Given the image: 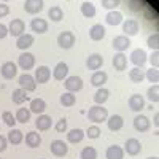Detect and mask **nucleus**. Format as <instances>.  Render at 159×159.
I'll return each instance as SVG.
<instances>
[{
  "label": "nucleus",
  "instance_id": "obj_1",
  "mask_svg": "<svg viewBox=\"0 0 159 159\" xmlns=\"http://www.w3.org/2000/svg\"><path fill=\"white\" fill-rule=\"evenodd\" d=\"M107 118H108V111L107 108H103L102 105H94V107H91L89 111H88V119L92 123H103V121H107Z\"/></svg>",
  "mask_w": 159,
  "mask_h": 159
},
{
  "label": "nucleus",
  "instance_id": "obj_2",
  "mask_svg": "<svg viewBox=\"0 0 159 159\" xmlns=\"http://www.w3.org/2000/svg\"><path fill=\"white\" fill-rule=\"evenodd\" d=\"M18 83H19L21 89H24L25 92H32V91L37 89V81H35V78H34L32 75H29V73L21 75L19 80H18Z\"/></svg>",
  "mask_w": 159,
  "mask_h": 159
},
{
  "label": "nucleus",
  "instance_id": "obj_3",
  "mask_svg": "<svg viewBox=\"0 0 159 159\" xmlns=\"http://www.w3.org/2000/svg\"><path fill=\"white\" fill-rule=\"evenodd\" d=\"M64 86L67 92H78L83 89V80L80 76H67L64 81Z\"/></svg>",
  "mask_w": 159,
  "mask_h": 159
},
{
  "label": "nucleus",
  "instance_id": "obj_4",
  "mask_svg": "<svg viewBox=\"0 0 159 159\" xmlns=\"http://www.w3.org/2000/svg\"><path fill=\"white\" fill-rule=\"evenodd\" d=\"M57 45L62 49H70L75 45V35L72 32H61L57 37Z\"/></svg>",
  "mask_w": 159,
  "mask_h": 159
},
{
  "label": "nucleus",
  "instance_id": "obj_5",
  "mask_svg": "<svg viewBox=\"0 0 159 159\" xmlns=\"http://www.w3.org/2000/svg\"><path fill=\"white\" fill-rule=\"evenodd\" d=\"M24 30H25V24L22 19H13L10 22V27H8V35L11 37H21L24 35Z\"/></svg>",
  "mask_w": 159,
  "mask_h": 159
},
{
  "label": "nucleus",
  "instance_id": "obj_6",
  "mask_svg": "<svg viewBox=\"0 0 159 159\" xmlns=\"http://www.w3.org/2000/svg\"><path fill=\"white\" fill-rule=\"evenodd\" d=\"M49 150L51 153L57 156V157H62L69 153V147H67V143H64L62 140H54V142H51L49 145Z\"/></svg>",
  "mask_w": 159,
  "mask_h": 159
},
{
  "label": "nucleus",
  "instance_id": "obj_7",
  "mask_svg": "<svg viewBox=\"0 0 159 159\" xmlns=\"http://www.w3.org/2000/svg\"><path fill=\"white\" fill-rule=\"evenodd\" d=\"M18 65L22 70H30L35 65V56L30 54V52H22L18 57Z\"/></svg>",
  "mask_w": 159,
  "mask_h": 159
},
{
  "label": "nucleus",
  "instance_id": "obj_8",
  "mask_svg": "<svg viewBox=\"0 0 159 159\" xmlns=\"http://www.w3.org/2000/svg\"><path fill=\"white\" fill-rule=\"evenodd\" d=\"M124 151L129 156H137L142 151V143L137 139H127L124 143Z\"/></svg>",
  "mask_w": 159,
  "mask_h": 159
},
{
  "label": "nucleus",
  "instance_id": "obj_9",
  "mask_svg": "<svg viewBox=\"0 0 159 159\" xmlns=\"http://www.w3.org/2000/svg\"><path fill=\"white\" fill-rule=\"evenodd\" d=\"M130 62L135 65V67H139V69H142L143 65H145V62H147V52H145L143 49H134L130 52Z\"/></svg>",
  "mask_w": 159,
  "mask_h": 159
},
{
  "label": "nucleus",
  "instance_id": "obj_10",
  "mask_svg": "<svg viewBox=\"0 0 159 159\" xmlns=\"http://www.w3.org/2000/svg\"><path fill=\"white\" fill-rule=\"evenodd\" d=\"M0 73H2V76L5 80H11L15 78L16 73H18V65L15 62H5L2 67H0Z\"/></svg>",
  "mask_w": 159,
  "mask_h": 159
},
{
  "label": "nucleus",
  "instance_id": "obj_11",
  "mask_svg": "<svg viewBox=\"0 0 159 159\" xmlns=\"http://www.w3.org/2000/svg\"><path fill=\"white\" fill-rule=\"evenodd\" d=\"M45 7L43 0H25L24 2V10L30 13V15H35V13H40Z\"/></svg>",
  "mask_w": 159,
  "mask_h": 159
},
{
  "label": "nucleus",
  "instance_id": "obj_12",
  "mask_svg": "<svg viewBox=\"0 0 159 159\" xmlns=\"http://www.w3.org/2000/svg\"><path fill=\"white\" fill-rule=\"evenodd\" d=\"M113 48L118 51V52H123V51H126L129 46H130V40H129V37H126V35H118V37H115L113 38Z\"/></svg>",
  "mask_w": 159,
  "mask_h": 159
},
{
  "label": "nucleus",
  "instance_id": "obj_13",
  "mask_svg": "<svg viewBox=\"0 0 159 159\" xmlns=\"http://www.w3.org/2000/svg\"><path fill=\"white\" fill-rule=\"evenodd\" d=\"M140 25L135 19H126L123 22V32L126 34V37H132V35H137L139 34Z\"/></svg>",
  "mask_w": 159,
  "mask_h": 159
},
{
  "label": "nucleus",
  "instance_id": "obj_14",
  "mask_svg": "<svg viewBox=\"0 0 159 159\" xmlns=\"http://www.w3.org/2000/svg\"><path fill=\"white\" fill-rule=\"evenodd\" d=\"M35 81L40 83V84H43V83H48V80L51 78V70L49 67H46V65H42V67H38L35 70Z\"/></svg>",
  "mask_w": 159,
  "mask_h": 159
},
{
  "label": "nucleus",
  "instance_id": "obj_15",
  "mask_svg": "<svg viewBox=\"0 0 159 159\" xmlns=\"http://www.w3.org/2000/svg\"><path fill=\"white\" fill-rule=\"evenodd\" d=\"M102 65H103V57H102L100 54H97V52L91 54V56L86 59V67H88L89 70H99Z\"/></svg>",
  "mask_w": 159,
  "mask_h": 159
},
{
  "label": "nucleus",
  "instance_id": "obj_16",
  "mask_svg": "<svg viewBox=\"0 0 159 159\" xmlns=\"http://www.w3.org/2000/svg\"><path fill=\"white\" fill-rule=\"evenodd\" d=\"M129 108L132 111H140L145 108V99L140 94H134L129 97Z\"/></svg>",
  "mask_w": 159,
  "mask_h": 159
},
{
  "label": "nucleus",
  "instance_id": "obj_17",
  "mask_svg": "<svg viewBox=\"0 0 159 159\" xmlns=\"http://www.w3.org/2000/svg\"><path fill=\"white\" fill-rule=\"evenodd\" d=\"M150 126H151V123H150V119L145 116V115H139V116L134 118V127H135V130L147 132L150 129Z\"/></svg>",
  "mask_w": 159,
  "mask_h": 159
},
{
  "label": "nucleus",
  "instance_id": "obj_18",
  "mask_svg": "<svg viewBox=\"0 0 159 159\" xmlns=\"http://www.w3.org/2000/svg\"><path fill=\"white\" fill-rule=\"evenodd\" d=\"M107 124H108V129H110V130L116 132V130H119V129H123L124 119H123V116H119V115H111V116L107 118Z\"/></svg>",
  "mask_w": 159,
  "mask_h": 159
},
{
  "label": "nucleus",
  "instance_id": "obj_19",
  "mask_svg": "<svg viewBox=\"0 0 159 159\" xmlns=\"http://www.w3.org/2000/svg\"><path fill=\"white\" fill-rule=\"evenodd\" d=\"M89 37H91V40H94V42H100V40L105 38V27L102 24H94L89 29Z\"/></svg>",
  "mask_w": 159,
  "mask_h": 159
},
{
  "label": "nucleus",
  "instance_id": "obj_20",
  "mask_svg": "<svg viewBox=\"0 0 159 159\" xmlns=\"http://www.w3.org/2000/svg\"><path fill=\"white\" fill-rule=\"evenodd\" d=\"M67 75H69V65L65 62H59L54 67V70H52V76H54L57 81H62L64 78H67Z\"/></svg>",
  "mask_w": 159,
  "mask_h": 159
},
{
  "label": "nucleus",
  "instance_id": "obj_21",
  "mask_svg": "<svg viewBox=\"0 0 159 159\" xmlns=\"http://www.w3.org/2000/svg\"><path fill=\"white\" fill-rule=\"evenodd\" d=\"M113 67H115V70H118V72H123V70L127 69V57L123 54V52H118V54H115V57H113Z\"/></svg>",
  "mask_w": 159,
  "mask_h": 159
},
{
  "label": "nucleus",
  "instance_id": "obj_22",
  "mask_svg": "<svg viewBox=\"0 0 159 159\" xmlns=\"http://www.w3.org/2000/svg\"><path fill=\"white\" fill-rule=\"evenodd\" d=\"M107 80H108V75L105 72H94L91 76V84L96 86V88H102L107 83Z\"/></svg>",
  "mask_w": 159,
  "mask_h": 159
},
{
  "label": "nucleus",
  "instance_id": "obj_23",
  "mask_svg": "<svg viewBox=\"0 0 159 159\" xmlns=\"http://www.w3.org/2000/svg\"><path fill=\"white\" fill-rule=\"evenodd\" d=\"M30 29L34 32H37V34H45L48 30V22L45 19H42V18H35L30 22Z\"/></svg>",
  "mask_w": 159,
  "mask_h": 159
},
{
  "label": "nucleus",
  "instance_id": "obj_24",
  "mask_svg": "<svg viewBox=\"0 0 159 159\" xmlns=\"http://www.w3.org/2000/svg\"><path fill=\"white\" fill-rule=\"evenodd\" d=\"M29 110H30V113L43 115V111L46 110V102H45L43 99H34V100H30Z\"/></svg>",
  "mask_w": 159,
  "mask_h": 159
},
{
  "label": "nucleus",
  "instance_id": "obj_25",
  "mask_svg": "<svg viewBox=\"0 0 159 159\" xmlns=\"http://www.w3.org/2000/svg\"><path fill=\"white\" fill-rule=\"evenodd\" d=\"M35 126H37L38 130H48L52 126V119L48 115H40L37 118V121H35Z\"/></svg>",
  "mask_w": 159,
  "mask_h": 159
},
{
  "label": "nucleus",
  "instance_id": "obj_26",
  "mask_svg": "<svg viewBox=\"0 0 159 159\" xmlns=\"http://www.w3.org/2000/svg\"><path fill=\"white\" fill-rule=\"evenodd\" d=\"M107 159H123L124 157V150L118 145H111V147L107 148V153H105Z\"/></svg>",
  "mask_w": 159,
  "mask_h": 159
},
{
  "label": "nucleus",
  "instance_id": "obj_27",
  "mask_svg": "<svg viewBox=\"0 0 159 159\" xmlns=\"http://www.w3.org/2000/svg\"><path fill=\"white\" fill-rule=\"evenodd\" d=\"M32 45H34V35H30V34H24L16 40V46L19 49H27Z\"/></svg>",
  "mask_w": 159,
  "mask_h": 159
},
{
  "label": "nucleus",
  "instance_id": "obj_28",
  "mask_svg": "<svg viewBox=\"0 0 159 159\" xmlns=\"http://www.w3.org/2000/svg\"><path fill=\"white\" fill-rule=\"evenodd\" d=\"M25 143H27V147L30 148H37L40 147V143H42V137H40L38 132H27V135H25Z\"/></svg>",
  "mask_w": 159,
  "mask_h": 159
},
{
  "label": "nucleus",
  "instance_id": "obj_29",
  "mask_svg": "<svg viewBox=\"0 0 159 159\" xmlns=\"http://www.w3.org/2000/svg\"><path fill=\"white\" fill-rule=\"evenodd\" d=\"M84 130H81V129H72V130H69V134H67V140L70 142V143H80L83 139H84Z\"/></svg>",
  "mask_w": 159,
  "mask_h": 159
},
{
  "label": "nucleus",
  "instance_id": "obj_30",
  "mask_svg": "<svg viewBox=\"0 0 159 159\" xmlns=\"http://www.w3.org/2000/svg\"><path fill=\"white\" fill-rule=\"evenodd\" d=\"M48 16H49V19L52 22H59V21L64 19V10L61 7H57V5L56 7H51L49 11H48Z\"/></svg>",
  "mask_w": 159,
  "mask_h": 159
},
{
  "label": "nucleus",
  "instance_id": "obj_31",
  "mask_svg": "<svg viewBox=\"0 0 159 159\" xmlns=\"http://www.w3.org/2000/svg\"><path fill=\"white\" fill-rule=\"evenodd\" d=\"M105 21H107V24L110 25H119L123 22V13L119 11H110L107 16H105Z\"/></svg>",
  "mask_w": 159,
  "mask_h": 159
},
{
  "label": "nucleus",
  "instance_id": "obj_32",
  "mask_svg": "<svg viewBox=\"0 0 159 159\" xmlns=\"http://www.w3.org/2000/svg\"><path fill=\"white\" fill-rule=\"evenodd\" d=\"M81 15L88 19L91 18H94L96 16V7L94 3H91V2H83L81 3Z\"/></svg>",
  "mask_w": 159,
  "mask_h": 159
},
{
  "label": "nucleus",
  "instance_id": "obj_33",
  "mask_svg": "<svg viewBox=\"0 0 159 159\" xmlns=\"http://www.w3.org/2000/svg\"><path fill=\"white\" fill-rule=\"evenodd\" d=\"M108 96H110V91L108 89H105V88H99L97 92L94 94V102L97 105H102L108 100Z\"/></svg>",
  "mask_w": 159,
  "mask_h": 159
},
{
  "label": "nucleus",
  "instance_id": "obj_34",
  "mask_svg": "<svg viewBox=\"0 0 159 159\" xmlns=\"http://www.w3.org/2000/svg\"><path fill=\"white\" fill-rule=\"evenodd\" d=\"M11 99H13V103H16V105H21L24 103L25 100H27V92H25L24 89H16V91H13V94H11Z\"/></svg>",
  "mask_w": 159,
  "mask_h": 159
},
{
  "label": "nucleus",
  "instance_id": "obj_35",
  "mask_svg": "<svg viewBox=\"0 0 159 159\" xmlns=\"http://www.w3.org/2000/svg\"><path fill=\"white\" fill-rule=\"evenodd\" d=\"M22 140H24V134H22L21 130H18V129H11V130L8 132V142H10V143H13V145H19Z\"/></svg>",
  "mask_w": 159,
  "mask_h": 159
},
{
  "label": "nucleus",
  "instance_id": "obj_36",
  "mask_svg": "<svg viewBox=\"0 0 159 159\" xmlns=\"http://www.w3.org/2000/svg\"><path fill=\"white\" fill-rule=\"evenodd\" d=\"M15 118H16V123H22V124L29 123L30 121V110L29 108H19L16 111Z\"/></svg>",
  "mask_w": 159,
  "mask_h": 159
},
{
  "label": "nucleus",
  "instance_id": "obj_37",
  "mask_svg": "<svg viewBox=\"0 0 159 159\" xmlns=\"http://www.w3.org/2000/svg\"><path fill=\"white\" fill-rule=\"evenodd\" d=\"M129 78H130L132 83H142L143 78H145V73L139 67H134L132 70H129Z\"/></svg>",
  "mask_w": 159,
  "mask_h": 159
},
{
  "label": "nucleus",
  "instance_id": "obj_38",
  "mask_svg": "<svg viewBox=\"0 0 159 159\" xmlns=\"http://www.w3.org/2000/svg\"><path fill=\"white\" fill-rule=\"evenodd\" d=\"M59 100H61V103L64 105V107H72V105H75V102H76V97L73 96V92H64Z\"/></svg>",
  "mask_w": 159,
  "mask_h": 159
},
{
  "label": "nucleus",
  "instance_id": "obj_39",
  "mask_svg": "<svg viewBox=\"0 0 159 159\" xmlns=\"http://www.w3.org/2000/svg\"><path fill=\"white\" fill-rule=\"evenodd\" d=\"M81 159H97V150L94 147H84L80 154Z\"/></svg>",
  "mask_w": 159,
  "mask_h": 159
},
{
  "label": "nucleus",
  "instance_id": "obj_40",
  "mask_svg": "<svg viewBox=\"0 0 159 159\" xmlns=\"http://www.w3.org/2000/svg\"><path fill=\"white\" fill-rule=\"evenodd\" d=\"M147 96H148V99H150L153 103H157V102H159V86H157V84H153V86L148 89Z\"/></svg>",
  "mask_w": 159,
  "mask_h": 159
},
{
  "label": "nucleus",
  "instance_id": "obj_41",
  "mask_svg": "<svg viewBox=\"0 0 159 159\" xmlns=\"http://www.w3.org/2000/svg\"><path fill=\"white\" fill-rule=\"evenodd\" d=\"M145 78H148L150 83H157L159 81V70L151 67L150 70H147V73H145Z\"/></svg>",
  "mask_w": 159,
  "mask_h": 159
},
{
  "label": "nucleus",
  "instance_id": "obj_42",
  "mask_svg": "<svg viewBox=\"0 0 159 159\" xmlns=\"http://www.w3.org/2000/svg\"><path fill=\"white\" fill-rule=\"evenodd\" d=\"M147 45H148L151 49L159 51V34H153V35H150L148 40H147Z\"/></svg>",
  "mask_w": 159,
  "mask_h": 159
},
{
  "label": "nucleus",
  "instance_id": "obj_43",
  "mask_svg": "<svg viewBox=\"0 0 159 159\" xmlns=\"http://www.w3.org/2000/svg\"><path fill=\"white\" fill-rule=\"evenodd\" d=\"M100 134H102V132H100V127L99 126H89L88 130H86V135L89 139H99Z\"/></svg>",
  "mask_w": 159,
  "mask_h": 159
},
{
  "label": "nucleus",
  "instance_id": "obj_44",
  "mask_svg": "<svg viewBox=\"0 0 159 159\" xmlns=\"http://www.w3.org/2000/svg\"><path fill=\"white\" fill-rule=\"evenodd\" d=\"M2 119L5 121V124H7V126H10V127H13V126L16 124V118L13 116V113H10V111H3Z\"/></svg>",
  "mask_w": 159,
  "mask_h": 159
},
{
  "label": "nucleus",
  "instance_id": "obj_45",
  "mask_svg": "<svg viewBox=\"0 0 159 159\" xmlns=\"http://www.w3.org/2000/svg\"><path fill=\"white\" fill-rule=\"evenodd\" d=\"M150 62H151V67H154V69L159 67V51H153V52H151Z\"/></svg>",
  "mask_w": 159,
  "mask_h": 159
},
{
  "label": "nucleus",
  "instance_id": "obj_46",
  "mask_svg": "<svg viewBox=\"0 0 159 159\" xmlns=\"http://www.w3.org/2000/svg\"><path fill=\"white\" fill-rule=\"evenodd\" d=\"M56 130L57 132H65V130H67V119H65V118H62V119H59V121L56 123Z\"/></svg>",
  "mask_w": 159,
  "mask_h": 159
},
{
  "label": "nucleus",
  "instance_id": "obj_47",
  "mask_svg": "<svg viewBox=\"0 0 159 159\" xmlns=\"http://www.w3.org/2000/svg\"><path fill=\"white\" fill-rule=\"evenodd\" d=\"M118 5H119V0H102V7H103V8L111 10V8H115V7H118Z\"/></svg>",
  "mask_w": 159,
  "mask_h": 159
},
{
  "label": "nucleus",
  "instance_id": "obj_48",
  "mask_svg": "<svg viewBox=\"0 0 159 159\" xmlns=\"http://www.w3.org/2000/svg\"><path fill=\"white\" fill-rule=\"evenodd\" d=\"M10 13V7L7 3H0V18H5Z\"/></svg>",
  "mask_w": 159,
  "mask_h": 159
},
{
  "label": "nucleus",
  "instance_id": "obj_49",
  "mask_svg": "<svg viewBox=\"0 0 159 159\" xmlns=\"http://www.w3.org/2000/svg\"><path fill=\"white\" fill-rule=\"evenodd\" d=\"M8 147V139L3 137V135H0V153H3Z\"/></svg>",
  "mask_w": 159,
  "mask_h": 159
},
{
  "label": "nucleus",
  "instance_id": "obj_50",
  "mask_svg": "<svg viewBox=\"0 0 159 159\" xmlns=\"http://www.w3.org/2000/svg\"><path fill=\"white\" fill-rule=\"evenodd\" d=\"M7 35H8V27L3 24H0V40H3Z\"/></svg>",
  "mask_w": 159,
  "mask_h": 159
},
{
  "label": "nucleus",
  "instance_id": "obj_51",
  "mask_svg": "<svg viewBox=\"0 0 159 159\" xmlns=\"http://www.w3.org/2000/svg\"><path fill=\"white\" fill-rule=\"evenodd\" d=\"M153 123H154V126H156V127L159 126V113H156V115H154V121H153Z\"/></svg>",
  "mask_w": 159,
  "mask_h": 159
},
{
  "label": "nucleus",
  "instance_id": "obj_52",
  "mask_svg": "<svg viewBox=\"0 0 159 159\" xmlns=\"http://www.w3.org/2000/svg\"><path fill=\"white\" fill-rule=\"evenodd\" d=\"M147 159H159L157 156H150V157H147Z\"/></svg>",
  "mask_w": 159,
  "mask_h": 159
}]
</instances>
